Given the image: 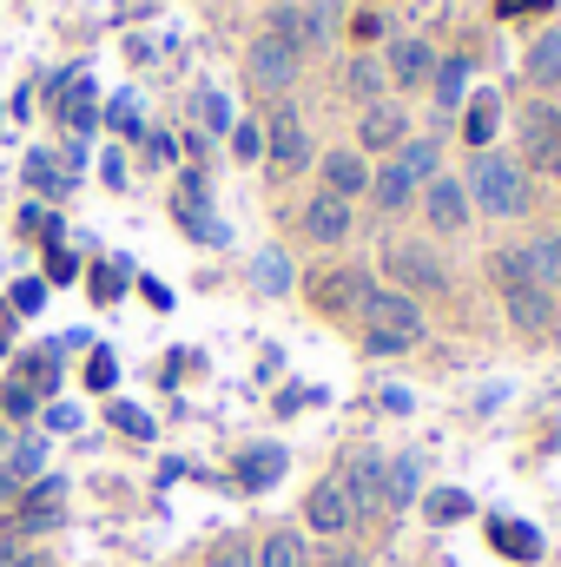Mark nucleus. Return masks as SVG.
<instances>
[{
	"label": "nucleus",
	"instance_id": "nucleus-1",
	"mask_svg": "<svg viewBox=\"0 0 561 567\" xmlns=\"http://www.w3.org/2000/svg\"><path fill=\"white\" fill-rule=\"evenodd\" d=\"M469 198H476L489 218H516V212L529 205V172H522L516 158H502V152H476V165H469Z\"/></svg>",
	"mask_w": 561,
	"mask_h": 567
},
{
	"label": "nucleus",
	"instance_id": "nucleus-2",
	"mask_svg": "<svg viewBox=\"0 0 561 567\" xmlns=\"http://www.w3.org/2000/svg\"><path fill=\"white\" fill-rule=\"evenodd\" d=\"M364 330H370V350H410L422 337V310H417V297H404V290H370L364 297Z\"/></svg>",
	"mask_w": 561,
	"mask_h": 567
},
{
	"label": "nucleus",
	"instance_id": "nucleus-3",
	"mask_svg": "<svg viewBox=\"0 0 561 567\" xmlns=\"http://www.w3.org/2000/svg\"><path fill=\"white\" fill-rule=\"evenodd\" d=\"M496 284H502V303H509V317H516L522 330H549V317H555V297H549L542 284L529 278V265H522V251H509V258H496Z\"/></svg>",
	"mask_w": 561,
	"mask_h": 567
},
{
	"label": "nucleus",
	"instance_id": "nucleus-4",
	"mask_svg": "<svg viewBox=\"0 0 561 567\" xmlns=\"http://www.w3.org/2000/svg\"><path fill=\"white\" fill-rule=\"evenodd\" d=\"M172 212H178V225H185L198 245H225V225L212 218V205H205V178H198V172H185V178H178Z\"/></svg>",
	"mask_w": 561,
	"mask_h": 567
},
{
	"label": "nucleus",
	"instance_id": "nucleus-5",
	"mask_svg": "<svg viewBox=\"0 0 561 567\" xmlns=\"http://www.w3.org/2000/svg\"><path fill=\"white\" fill-rule=\"evenodd\" d=\"M304 515H310V528H317L324 542H344V535L357 528V508H350L344 482H317V488H310V502H304Z\"/></svg>",
	"mask_w": 561,
	"mask_h": 567
},
{
	"label": "nucleus",
	"instance_id": "nucleus-6",
	"mask_svg": "<svg viewBox=\"0 0 561 567\" xmlns=\"http://www.w3.org/2000/svg\"><path fill=\"white\" fill-rule=\"evenodd\" d=\"M384 468H390V462H384L377 449H357V455H350V468H344V495H350L357 515H377V508H384Z\"/></svg>",
	"mask_w": 561,
	"mask_h": 567
},
{
	"label": "nucleus",
	"instance_id": "nucleus-7",
	"mask_svg": "<svg viewBox=\"0 0 561 567\" xmlns=\"http://www.w3.org/2000/svg\"><path fill=\"white\" fill-rule=\"evenodd\" d=\"M297 60H304L297 47H284L278 33H265V40L252 47V60H245V66H252V86H265V93H284V86L297 80Z\"/></svg>",
	"mask_w": 561,
	"mask_h": 567
},
{
	"label": "nucleus",
	"instance_id": "nucleus-8",
	"mask_svg": "<svg viewBox=\"0 0 561 567\" xmlns=\"http://www.w3.org/2000/svg\"><path fill=\"white\" fill-rule=\"evenodd\" d=\"M265 152H272V165H278V172H304V165H310V133H304V120H297L290 106H284V113H272Z\"/></svg>",
	"mask_w": 561,
	"mask_h": 567
},
{
	"label": "nucleus",
	"instance_id": "nucleus-9",
	"mask_svg": "<svg viewBox=\"0 0 561 567\" xmlns=\"http://www.w3.org/2000/svg\"><path fill=\"white\" fill-rule=\"evenodd\" d=\"M522 152H529L542 172L561 165V113L555 106H529V113H522Z\"/></svg>",
	"mask_w": 561,
	"mask_h": 567
},
{
	"label": "nucleus",
	"instance_id": "nucleus-10",
	"mask_svg": "<svg viewBox=\"0 0 561 567\" xmlns=\"http://www.w3.org/2000/svg\"><path fill=\"white\" fill-rule=\"evenodd\" d=\"M60 515H67V482H60V475H40V482L20 495V508H13L20 528H53Z\"/></svg>",
	"mask_w": 561,
	"mask_h": 567
},
{
	"label": "nucleus",
	"instance_id": "nucleus-11",
	"mask_svg": "<svg viewBox=\"0 0 561 567\" xmlns=\"http://www.w3.org/2000/svg\"><path fill=\"white\" fill-rule=\"evenodd\" d=\"M272 33H278L284 47H297V53H317L330 27H324L317 7H278V13H272Z\"/></svg>",
	"mask_w": 561,
	"mask_h": 567
},
{
	"label": "nucleus",
	"instance_id": "nucleus-12",
	"mask_svg": "<svg viewBox=\"0 0 561 567\" xmlns=\"http://www.w3.org/2000/svg\"><path fill=\"white\" fill-rule=\"evenodd\" d=\"M53 106H60V120L67 126H93V80H86V66H73L67 80H53Z\"/></svg>",
	"mask_w": 561,
	"mask_h": 567
},
{
	"label": "nucleus",
	"instance_id": "nucleus-13",
	"mask_svg": "<svg viewBox=\"0 0 561 567\" xmlns=\"http://www.w3.org/2000/svg\"><path fill=\"white\" fill-rule=\"evenodd\" d=\"M429 225L436 231H462L469 225V192L456 178H429Z\"/></svg>",
	"mask_w": 561,
	"mask_h": 567
},
{
	"label": "nucleus",
	"instance_id": "nucleus-14",
	"mask_svg": "<svg viewBox=\"0 0 561 567\" xmlns=\"http://www.w3.org/2000/svg\"><path fill=\"white\" fill-rule=\"evenodd\" d=\"M496 126H502V100H496V93H476V100H462V140L476 145V152H489Z\"/></svg>",
	"mask_w": 561,
	"mask_h": 567
},
{
	"label": "nucleus",
	"instance_id": "nucleus-15",
	"mask_svg": "<svg viewBox=\"0 0 561 567\" xmlns=\"http://www.w3.org/2000/svg\"><path fill=\"white\" fill-rule=\"evenodd\" d=\"M304 231L317 238V245H337V238H350V212H344V198H310V212H304Z\"/></svg>",
	"mask_w": 561,
	"mask_h": 567
},
{
	"label": "nucleus",
	"instance_id": "nucleus-16",
	"mask_svg": "<svg viewBox=\"0 0 561 567\" xmlns=\"http://www.w3.org/2000/svg\"><path fill=\"white\" fill-rule=\"evenodd\" d=\"M284 462H290V455H284L278 442H258V449L238 455V482H245V488H272L284 475Z\"/></svg>",
	"mask_w": 561,
	"mask_h": 567
},
{
	"label": "nucleus",
	"instance_id": "nucleus-17",
	"mask_svg": "<svg viewBox=\"0 0 561 567\" xmlns=\"http://www.w3.org/2000/svg\"><path fill=\"white\" fill-rule=\"evenodd\" d=\"M417 488H422V455H397L384 468V508H410Z\"/></svg>",
	"mask_w": 561,
	"mask_h": 567
},
{
	"label": "nucleus",
	"instance_id": "nucleus-18",
	"mask_svg": "<svg viewBox=\"0 0 561 567\" xmlns=\"http://www.w3.org/2000/svg\"><path fill=\"white\" fill-rule=\"evenodd\" d=\"M370 192H377V205H384V212H404V205L417 198V172H410L404 158H390V165L370 178Z\"/></svg>",
	"mask_w": 561,
	"mask_h": 567
},
{
	"label": "nucleus",
	"instance_id": "nucleus-19",
	"mask_svg": "<svg viewBox=\"0 0 561 567\" xmlns=\"http://www.w3.org/2000/svg\"><path fill=\"white\" fill-rule=\"evenodd\" d=\"M522 265H529V278L542 284L549 297H561V238H536V245H522Z\"/></svg>",
	"mask_w": 561,
	"mask_h": 567
},
{
	"label": "nucleus",
	"instance_id": "nucleus-20",
	"mask_svg": "<svg viewBox=\"0 0 561 567\" xmlns=\"http://www.w3.org/2000/svg\"><path fill=\"white\" fill-rule=\"evenodd\" d=\"M324 185H330V198H350V192L370 185V172H364L357 152H330V158H324Z\"/></svg>",
	"mask_w": 561,
	"mask_h": 567
},
{
	"label": "nucleus",
	"instance_id": "nucleus-21",
	"mask_svg": "<svg viewBox=\"0 0 561 567\" xmlns=\"http://www.w3.org/2000/svg\"><path fill=\"white\" fill-rule=\"evenodd\" d=\"M364 297H370V284L357 271H337V278L317 284V310H364Z\"/></svg>",
	"mask_w": 561,
	"mask_h": 567
},
{
	"label": "nucleus",
	"instance_id": "nucleus-22",
	"mask_svg": "<svg viewBox=\"0 0 561 567\" xmlns=\"http://www.w3.org/2000/svg\"><path fill=\"white\" fill-rule=\"evenodd\" d=\"M390 271H397V284H410V290H422V284L436 290V284H442L436 258H429V251H417V245H397V251H390Z\"/></svg>",
	"mask_w": 561,
	"mask_h": 567
},
{
	"label": "nucleus",
	"instance_id": "nucleus-23",
	"mask_svg": "<svg viewBox=\"0 0 561 567\" xmlns=\"http://www.w3.org/2000/svg\"><path fill=\"white\" fill-rule=\"evenodd\" d=\"M429 73H436V60H429L422 40H397V47H390V80L417 86V80H429Z\"/></svg>",
	"mask_w": 561,
	"mask_h": 567
},
{
	"label": "nucleus",
	"instance_id": "nucleus-24",
	"mask_svg": "<svg viewBox=\"0 0 561 567\" xmlns=\"http://www.w3.org/2000/svg\"><path fill=\"white\" fill-rule=\"evenodd\" d=\"M357 140L377 145V152H384V145H404V113H397V106H370L364 126H357Z\"/></svg>",
	"mask_w": 561,
	"mask_h": 567
},
{
	"label": "nucleus",
	"instance_id": "nucleus-25",
	"mask_svg": "<svg viewBox=\"0 0 561 567\" xmlns=\"http://www.w3.org/2000/svg\"><path fill=\"white\" fill-rule=\"evenodd\" d=\"M192 113H198L205 133H232V100H225L218 86H198V93H192Z\"/></svg>",
	"mask_w": 561,
	"mask_h": 567
},
{
	"label": "nucleus",
	"instance_id": "nucleus-26",
	"mask_svg": "<svg viewBox=\"0 0 561 567\" xmlns=\"http://www.w3.org/2000/svg\"><path fill=\"white\" fill-rule=\"evenodd\" d=\"M529 80H536V86H555L561 80V33H542V40L529 47Z\"/></svg>",
	"mask_w": 561,
	"mask_h": 567
},
{
	"label": "nucleus",
	"instance_id": "nucleus-27",
	"mask_svg": "<svg viewBox=\"0 0 561 567\" xmlns=\"http://www.w3.org/2000/svg\"><path fill=\"white\" fill-rule=\"evenodd\" d=\"M252 284H258V290H272V297H278V290H290V258H284L278 245L252 258Z\"/></svg>",
	"mask_w": 561,
	"mask_h": 567
},
{
	"label": "nucleus",
	"instance_id": "nucleus-28",
	"mask_svg": "<svg viewBox=\"0 0 561 567\" xmlns=\"http://www.w3.org/2000/svg\"><path fill=\"white\" fill-rule=\"evenodd\" d=\"M462 100H469V66H462V60H442V66H436V106L449 113V106H462Z\"/></svg>",
	"mask_w": 561,
	"mask_h": 567
},
{
	"label": "nucleus",
	"instance_id": "nucleus-29",
	"mask_svg": "<svg viewBox=\"0 0 561 567\" xmlns=\"http://www.w3.org/2000/svg\"><path fill=\"white\" fill-rule=\"evenodd\" d=\"M258 567H304V542L290 528H272L265 548H258Z\"/></svg>",
	"mask_w": 561,
	"mask_h": 567
},
{
	"label": "nucleus",
	"instance_id": "nucleus-30",
	"mask_svg": "<svg viewBox=\"0 0 561 567\" xmlns=\"http://www.w3.org/2000/svg\"><path fill=\"white\" fill-rule=\"evenodd\" d=\"M40 462H47V449H40V442H20V449H13V462H7V482H0V495H13L27 475H40Z\"/></svg>",
	"mask_w": 561,
	"mask_h": 567
},
{
	"label": "nucleus",
	"instance_id": "nucleus-31",
	"mask_svg": "<svg viewBox=\"0 0 561 567\" xmlns=\"http://www.w3.org/2000/svg\"><path fill=\"white\" fill-rule=\"evenodd\" d=\"M496 548H502V555H516V561H536V555H542V542H536V535H522V522H496Z\"/></svg>",
	"mask_w": 561,
	"mask_h": 567
},
{
	"label": "nucleus",
	"instance_id": "nucleus-32",
	"mask_svg": "<svg viewBox=\"0 0 561 567\" xmlns=\"http://www.w3.org/2000/svg\"><path fill=\"white\" fill-rule=\"evenodd\" d=\"M462 515H469V495H456V488L429 495V522H462Z\"/></svg>",
	"mask_w": 561,
	"mask_h": 567
},
{
	"label": "nucleus",
	"instance_id": "nucleus-33",
	"mask_svg": "<svg viewBox=\"0 0 561 567\" xmlns=\"http://www.w3.org/2000/svg\"><path fill=\"white\" fill-rule=\"evenodd\" d=\"M397 158L417 172V185H422V178H436V145H429V140H410L404 152H397Z\"/></svg>",
	"mask_w": 561,
	"mask_h": 567
},
{
	"label": "nucleus",
	"instance_id": "nucleus-34",
	"mask_svg": "<svg viewBox=\"0 0 561 567\" xmlns=\"http://www.w3.org/2000/svg\"><path fill=\"white\" fill-rule=\"evenodd\" d=\"M212 567H258V548L232 535V542H218V555H212Z\"/></svg>",
	"mask_w": 561,
	"mask_h": 567
},
{
	"label": "nucleus",
	"instance_id": "nucleus-35",
	"mask_svg": "<svg viewBox=\"0 0 561 567\" xmlns=\"http://www.w3.org/2000/svg\"><path fill=\"white\" fill-rule=\"evenodd\" d=\"M377 86H384L377 60H357V66H350V93H357V100H377Z\"/></svg>",
	"mask_w": 561,
	"mask_h": 567
},
{
	"label": "nucleus",
	"instance_id": "nucleus-36",
	"mask_svg": "<svg viewBox=\"0 0 561 567\" xmlns=\"http://www.w3.org/2000/svg\"><path fill=\"white\" fill-rule=\"evenodd\" d=\"M106 120H113V133H140V100H133V93H120V100L106 106Z\"/></svg>",
	"mask_w": 561,
	"mask_h": 567
},
{
	"label": "nucleus",
	"instance_id": "nucleus-37",
	"mask_svg": "<svg viewBox=\"0 0 561 567\" xmlns=\"http://www.w3.org/2000/svg\"><path fill=\"white\" fill-rule=\"evenodd\" d=\"M113 377H120L113 350H93V363H86V383H93V390H113Z\"/></svg>",
	"mask_w": 561,
	"mask_h": 567
},
{
	"label": "nucleus",
	"instance_id": "nucleus-38",
	"mask_svg": "<svg viewBox=\"0 0 561 567\" xmlns=\"http://www.w3.org/2000/svg\"><path fill=\"white\" fill-rule=\"evenodd\" d=\"M27 178H33L40 192H53V185H67V178H53V158H47V152H33V158H27Z\"/></svg>",
	"mask_w": 561,
	"mask_h": 567
},
{
	"label": "nucleus",
	"instance_id": "nucleus-39",
	"mask_svg": "<svg viewBox=\"0 0 561 567\" xmlns=\"http://www.w3.org/2000/svg\"><path fill=\"white\" fill-rule=\"evenodd\" d=\"M113 423L126 429V435H140V442L152 435V423H145V410H133V403H120V410H113Z\"/></svg>",
	"mask_w": 561,
	"mask_h": 567
},
{
	"label": "nucleus",
	"instance_id": "nucleus-40",
	"mask_svg": "<svg viewBox=\"0 0 561 567\" xmlns=\"http://www.w3.org/2000/svg\"><path fill=\"white\" fill-rule=\"evenodd\" d=\"M232 145H238V158H258L265 152V133L258 126H232Z\"/></svg>",
	"mask_w": 561,
	"mask_h": 567
},
{
	"label": "nucleus",
	"instance_id": "nucleus-41",
	"mask_svg": "<svg viewBox=\"0 0 561 567\" xmlns=\"http://www.w3.org/2000/svg\"><path fill=\"white\" fill-rule=\"evenodd\" d=\"M40 297H47V290H40L33 278H27V284H13V310H40Z\"/></svg>",
	"mask_w": 561,
	"mask_h": 567
},
{
	"label": "nucleus",
	"instance_id": "nucleus-42",
	"mask_svg": "<svg viewBox=\"0 0 561 567\" xmlns=\"http://www.w3.org/2000/svg\"><path fill=\"white\" fill-rule=\"evenodd\" d=\"M152 158H159V165H172V158H178V140H172V133H152Z\"/></svg>",
	"mask_w": 561,
	"mask_h": 567
},
{
	"label": "nucleus",
	"instance_id": "nucleus-43",
	"mask_svg": "<svg viewBox=\"0 0 561 567\" xmlns=\"http://www.w3.org/2000/svg\"><path fill=\"white\" fill-rule=\"evenodd\" d=\"M47 429H80V410H67V403H53V410H47Z\"/></svg>",
	"mask_w": 561,
	"mask_h": 567
},
{
	"label": "nucleus",
	"instance_id": "nucleus-44",
	"mask_svg": "<svg viewBox=\"0 0 561 567\" xmlns=\"http://www.w3.org/2000/svg\"><path fill=\"white\" fill-rule=\"evenodd\" d=\"M0 403H7V416H33V396H27V390H7Z\"/></svg>",
	"mask_w": 561,
	"mask_h": 567
},
{
	"label": "nucleus",
	"instance_id": "nucleus-45",
	"mask_svg": "<svg viewBox=\"0 0 561 567\" xmlns=\"http://www.w3.org/2000/svg\"><path fill=\"white\" fill-rule=\"evenodd\" d=\"M0 567H53V561H47V555H20V548L7 555V548H0Z\"/></svg>",
	"mask_w": 561,
	"mask_h": 567
},
{
	"label": "nucleus",
	"instance_id": "nucleus-46",
	"mask_svg": "<svg viewBox=\"0 0 561 567\" xmlns=\"http://www.w3.org/2000/svg\"><path fill=\"white\" fill-rule=\"evenodd\" d=\"M47 271H53V278L67 284V278H73V258H67V251H60V245H53V258H47Z\"/></svg>",
	"mask_w": 561,
	"mask_h": 567
},
{
	"label": "nucleus",
	"instance_id": "nucleus-47",
	"mask_svg": "<svg viewBox=\"0 0 561 567\" xmlns=\"http://www.w3.org/2000/svg\"><path fill=\"white\" fill-rule=\"evenodd\" d=\"M324 567H364V555H324Z\"/></svg>",
	"mask_w": 561,
	"mask_h": 567
}]
</instances>
